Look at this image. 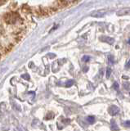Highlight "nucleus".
Masks as SVG:
<instances>
[{
	"instance_id": "obj_1",
	"label": "nucleus",
	"mask_w": 130,
	"mask_h": 131,
	"mask_svg": "<svg viewBox=\"0 0 130 131\" xmlns=\"http://www.w3.org/2000/svg\"><path fill=\"white\" fill-rule=\"evenodd\" d=\"M17 16L16 12H8L4 16L5 21L8 24H14L17 21Z\"/></svg>"
},
{
	"instance_id": "obj_2",
	"label": "nucleus",
	"mask_w": 130,
	"mask_h": 131,
	"mask_svg": "<svg viewBox=\"0 0 130 131\" xmlns=\"http://www.w3.org/2000/svg\"><path fill=\"white\" fill-rule=\"evenodd\" d=\"M117 16L119 17H122V16H127V15H130V8H122L117 12L116 13Z\"/></svg>"
},
{
	"instance_id": "obj_3",
	"label": "nucleus",
	"mask_w": 130,
	"mask_h": 131,
	"mask_svg": "<svg viewBox=\"0 0 130 131\" xmlns=\"http://www.w3.org/2000/svg\"><path fill=\"white\" fill-rule=\"evenodd\" d=\"M108 111H109L110 115H111V116H115V115H117L119 112V108L118 107H116V106L112 105L109 107Z\"/></svg>"
},
{
	"instance_id": "obj_4",
	"label": "nucleus",
	"mask_w": 130,
	"mask_h": 131,
	"mask_svg": "<svg viewBox=\"0 0 130 131\" xmlns=\"http://www.w3.org/2000/svg\"><path fill=\"white\" fill-rule=\"evenodd\" d=\"M105 14H106V11H105V10H99V11L92 12V13L91 14V17H97V18L102 17H104Z\"/></svg>"
},
{
	"instance_id": "obj_5",
	"label": "nucleus",
	"mask_w": 130,
	"mask_h": 131,
	"mask_svg": "<svg viewBox=\"0 0 130 131\" xmlns=\"http://www.w3.org/2000/svg\"><path fill=\"white\" fill-rule=\"evenodd\" d=\"M100 40L102 42L109 43V44H113L114 42V39L113 38H110V37H108V36H101L100 38Z\"/></svg>"
},
{
	"instance_id": "obj_6",
	"label": "nucleus",
	"mask_w": 130,
	"mask_h": 131,
	"mask_svg": "<svg viewBox=\"0 0 130 131\" xmlns=\"http://www.w3.org/2000/svg\"><path fill=\"white\" fill-rule=\"evenodd\" d=\"M110 126H111V129H112L113 131H117V130H119V127H118V125L116 124L115 121H114V120H111V124H110Z\"/></svg>"
},
{
	"instance_id": "obj_7",
	"label": "nucleus",
	"mask_w": 130,
	"mask_h": 131,
	"mask_svg": "<svg viewBox=\"0 0 130 131\" xmlns=\"http://www.w3.org/2000/svg\"><path fill=\"white\" fill-rule=\"evenodd\" d=\"M87 120H88V122L89 124H93L95 122V117L94 116H88V118H87Z\"/></svg>"
},
{
	"instance_id": "obj_8",
	"label": "nucleus",
	"mask_w": 130,
	"mask_h": 131,
	"mask_svg": "<svg viewBox=\"0 0 130 131\" xmlns=\"http://www.w3.org/2000/svg\"><path fill=\"white\" fill-rule=\"evenodd\" d=\"M82 60H83V61H84V62H88V61H90V57H89V56L85 55V56H83V57Z\"/></svg>"
},
{
	"instance_id": "obj_9",
	"label": "nucleus",
	"mask_w": 130,
	"mask_h": 131,
	"mask_svg": "<svg viewBox=\"0 0 130 131\" xmlns=\"http://www.w3.org/2000/svg\"><path fill=\"white\" fill-rule=\"evenodd\" d=\"M74 85V80H68L67 82L66 83V87H70Z\"/></svg>"
},
{
	"instance_id": "obj_10",
	"label": "nucleus",
	"mask_w": 130,
	"mask_h": 131,
	"mask_svg": "<svg viewBox=\"0 0 130 131\" xmlns=\"http://www.w3.org/2000/svg\"><path fill=\"white\" fill-rule=\"evenodd\" d=\"M108 61H109V64H113L114 63L113 56H109V57H108Z\"/></svg>"
},
{
	"instance_id": "obj_11",
	"label": "nucleus",
	"mask_w": 130,
	"mask_h": 131,
	"mask_svg": "<svg viewBox=\"0 0 130 131\" xmlns=\"http://www.w3.org/2000/svg\"><path fill=\"white\" fill-rule=\"evenodd\" d=\"M111 74V69L110 67H108L106 69V78H109Z\"/></svg>"
},
{
	"instance_id": "obj_12",
	"label": "nucleus",
	"mask_w": 130,
	"mask_h": 131,
	"mask_svg": "<svg viewBox=\"0 0 130 131\" xmlns=\"http://www.w3.org/2000/svg\"><path fill=\"white\" fill-rule=\"evenodd\" d=\"M119 84H118V82H114V84H113V89H114L115 90H118L119 89Z\"/></svg>"
},
{
	"instance_id": "obj_13",
	"label": "nucleus",
	"mask_w": 130,
	"mask_h": 131,
	"mask_svg": "<svg viewBox=\"0 0 130 131\" xmlns=\"http://www.w3.org/2000/svg\"><path fill=\"white\" fill-rule=\"evenodd\" d=\"M123 125H124L125 127H128V128H129V127H130V121H129V120H127V121H125V122L123 123Z\"/></svg>"
},
{
	"instance_id": "obj_14",
	"label": "nucleus",
	"mask_w": 130,
	"mask_h": 131,
	"mask_svg": "<svg viewBox=\"0 0 130 131\" xmlns=\"http://www.w3.org/2000/svg\"><path fill=\"white\" fill-rule=\"evenodd\" d=\"M23 78V79L25 80H30V76H29V75H23L22 76H21Z\"/></svg>"
},
{
	"instance_id": "obj_15",
	"label": "nucleus",
	"mask_w": 130,
	"mask_h": 131,
	"mask_svg": "<svg viewBox=\"0 0 130 131\" xmlns=\"http://www.w3.org/2000/svg\"><path fill=\"white\" fill-rule=\"evenodd\" d=\"M125 67H126V68H128H128H130V59L128 61V62H127V63H126V66H125Z\"/></svg>"
},
{
	"instance_id": "obj_16",
	"label": "nucleus",
	"mask_w": 130,
	"mask_h": 131,
	"mask_svg": "<svg viewBox=\"0 0 130 131\" xmlns=\"http://www.w3.org/2000/svg\"><path fill=\"white\" fill-rule=\"evenodd\" d=\"M123 87L126 89H128V87H129V84L128 83H125V84H123Z\"/></svg>"
},
{
	"instance_id": "obj_17",
	"label": "nucleus",
	"mask_w": 130,
	"mask_h": 131,
	"mask_svg": "<svg viewBox=\"0 0 130 131\" xmlns=\"http://www.w3.org/2000/svg\"><path fill=\"white\" fill-rule=\"evenodd\" d=\"M5 1H0V5H1V4H5Z\"/></svg>"
},
{
	"instance_id": "obj_18",
	"label": "nucleus",
	"mask_w": 130,
	"mask_h": 131,
	"mask_svg": "<svg viewBox=\"0 0 130 131\" xmlns=\"http://www.w3.org/2000/svg\"><path fill=\"white\" fill-rule=\"evenodd\" d=\"M128 44H130V39H128Z\"/></svg>"
},
{
	"instance_id": "obj_19",
	"label": "nucleus",
	"mask_w": 130,
	"mask_h": 131,
	"mask_svg": "<svg viewBox=\"0 0 130 131\" xmlns=\"http://www.w3.org/2000/svg\"><path fill=\"white\" fill-rule=\"evenodd\" d=\"M129 94H130V93H129Z\"/></svg>"
}]
</instances>
